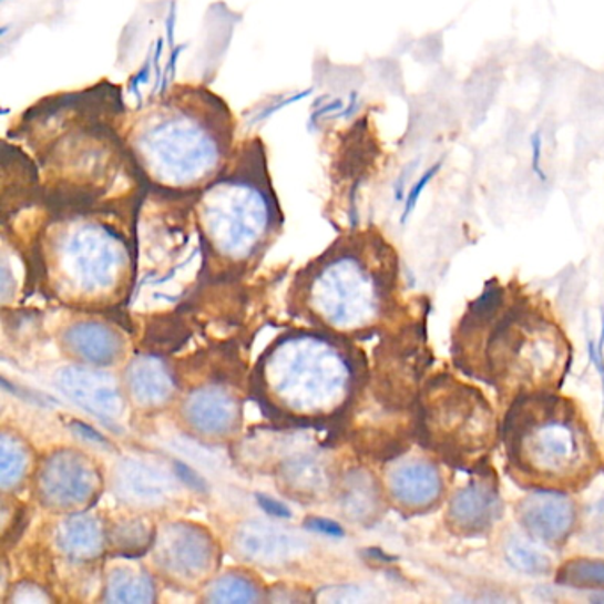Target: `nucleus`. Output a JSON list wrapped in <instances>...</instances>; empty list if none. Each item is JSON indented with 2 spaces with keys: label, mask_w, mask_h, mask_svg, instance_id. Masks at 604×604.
<instances>
[{
  "label": "nucleus",
  "mask_w": 604,
  "mask_h": 604,
  "mask_svg": "<svg viewBox=\"0 0 604 604\" xmlns=\"http://www.w3.org/2000/svg\"><path fill=\"white\" fill-rule=\"evenodd\" d=\"M177 472L182 473L183 481H186V484L192 485V488H197V490H204V482L201 481L199 477L195 475L192 472L191 468L183 467V464H176Z\"/></svg>",
  "instance_id": "16"
},
{
  "label": "nucleus",
  "mask_w": 604,
  "mask_h": 604,
  "mask_svg": "<svg viewBox=\"0 0 604 604\" xmlns=\"http://www.w3.org/2000/svg\"><path fill=\"white\" fill-rule=\"evenodd\" d=\"M432 392L426 423L438 450L459 459L484 450L493 437V413L477 390L441 380Z\"/></svg>",
  "instance_id": "4"
},
{
  "label": "nucleus",
  "mask_w": 604,
  "mask_h": 604,
  "mask_svg": "<svg viewBox=\"0 0 604 604\" xmlns=\"http://www.w3.org/2000/svg\"><path fill=\"white\" fill-rule=\"evenodd\" d=\"M559 582L573 587H604V562H571L559 574Z\"/></svg>",
  "instance_id": "10"
},
{
  "label": "nucleus",
  "mask_w": 604,
  "mask_h": 604,
  "mask_svg": "<svg viewBox=\"0 0 604 604\" xmlns=\"http://www.w3.org/2000/svg\"><path fill=\"white\" fill-rule=\"evenodd\" d=\"M505 434L512 463L530 479L570 482L582 479L591 464L587 432L559 399L520 408L516 420H508Z\"/></svg>",
  "instance_id": "3"
},
{
  "label": "nucleus",
  "mask_w": 604,
  "mask_h": 604,
  "mask_svg": "<svg viewBox=\"0 0 604 604\" xmlns=\"http://www.w3.org/2000/svg\"><path fill=\"white\" fill-rule=\"evenodd\" d=\"M236 126L212 89L176 84L126 112L121 137L147 191L194 197L233 158Z\"/></svg>",
  "instance_id": "2"
},
{
  "label": "nucleus",
  "mask_w": 604,
  "mask_h": 604,
  "mask_svg": "<svg viewBox=\"0 0 604 604\" xmlns=\"http://www.w3.org/2000/svg\"><path fill=\"white\" fill-rule=\"evenodd\" d=\"M257 502H259L260 509H265L269 516L280 518V520H289L291 518V511L284 505L283 502L272 499V496H265V494H257Z\"/></svg>",
  "instance_id": "14"
},
{
  "label": "nucleus",
  "mask_w": 604,
  "mask_h": 604,
  "mask_svg": "<svg viewBox=\"0 0 604 604\" xmlns=\"http://www.w3.org/2000/svg\"><path fill=\"white\" fill-rule=\"evenodd\" d=\"M443 164H446V158L438 160L437 164L432 165V167H429L428 171H426V174L420 177L419 183H417V185L411 188L410 195H408V201H406V209L405 215H402V222H406V218H408V216H410V213L413 212L414 206H417V203H419L420 195H422L423 188L429 185V182H431L432 177L437 176V174L440 173Z\"/></svg>",
  "instance_id": "11"
},
{
  "label": "nucleus",
  "mask_w": 604,
  "mask_h": 604,
  "mask_svg": "<svg viewBox=\"0 0 604 604\" xmlns=\"http://www.w3.org/2000/svg\"><path fill=\"white\" fill-rule=\"evenodd\" d=\"M505 556L514 570L525 574H544L550 571V559L538 547L521 541L511 539L505 546Z\"/></svg>",
  "instance_id": "9"
},
{
  "label": "nucleus",
  "mask_w": 604,
  "mask_h": 604,
  "mask_svg": "<svg viewBox=\"0 0 604 604\" xmlns=\"http://www.w3.org/2000/svg\"><path fill=\"white\" fill-rule=\"evenodd\" d=\"M530 150H532V171L541 182L546 183V174L543 168V132L535 130L530 137Z\"/></svg>",
  "instance_id": "12"
},
{
  "label": "nucleus",
  "mask_w": 604,
  "mask_h": 604,
  "mask_svg": "<svg viewBox=\"0 0 604 604\" xmlns=\"http://www.w3.org/2000/svg\"><path fill=\"white\" fill-rule=\"evenodd\" d=\"M588 357H591L592 364L597 367V371L601 375V381H603V414L601 419L604 422V355L597 349L596 342H588Z\"/></svg>",
  "instance_id": "15"
},
{
  "label": "nucleus",
  "mask_w": 604,
  "mask_h": 604,
  "mask_svg": "<svg viewBox=\"0 0 604 604\" xmlns=\"http://www.w3.org/2000/svg\"><path fill=\"white\" fill-rule=\"evenodd\" d=\"M396 499L410 508H428L437 502L443 490L440 473L429 463H410L392 473Z\"/></svg>",
  "instance_id": "8"
},
{
  "label": "nucleus",
  "mask_w": 604,
  "mask_h": 604,
  "mask_svg": "<svg viewBox=\"0 0 604 604\" xmlns=\"http://www.w3.org/2000/svg\"><path fill=\"white\" fill-rule=\"evenodd\" d=\"M307 529L319 532V534L331 535V538H342L345 535V529L331 520H323V518H310L307 520Z\"/></svg>",
  "instance_id": "13"
},
{
  "label": "nucleus",
  "mask_w": 604,
  "mask_h": 604,
  "mask_svg": "<svg viewBox=\"0 0 604 604\" xmlns=\"http://www.w3.org/2000/svg\"><path fill=\"white\" fill-rule=\"evenodd\" d=\"M520 518L530 534L546 543H561L573 532L576 512L565 494L534 491L521 502Z\"/></svg>",
  "instance_id": "6"
},
{
  "label": "nucleus",
  "mask_w": 604,
  "mask_h": 604,
  "mask_svg": "<svg viewBox=\"0 0 604 604\" xmlns=\"http://www.w3.org/2000/svg\"><path fill=\"white\" fill-rule=\"evenodd\" d=\"M499 494L485 482H472L450 502L447 520L461 532H479L499 514Z\"/></svg>",
  "instance_id": "7"
},
{
  "label": "nucleus",
  "mask_w": 604,
  "mask_h": 604,
  "mask_svg": "<svg viewBox=\"0 0 604 604\" xmlns=\"http://www.w3.org/2000/svg\"><path fill=\"white\" fill-rule=\"evenodd\" d=\"M490 375L496 380L520 378L521 381H543L562 362V342L546 323L526 321L523 316L509 314L505 321L491 331Z\"/></svg>",
  "instance_id": "5"
},
{
  "label": "nucleus",
  "mask_w": 604,
  "mask_h": 604,
  "mask_svg": "<svg viewBox=\"0 0 604 604\" xmlns=\"http://www.w3.org/2000/svg\"><path fill=\"white\" fill-rule=\"evenodd\" d=\"M120 85L41 98L2 141V197L22 206L91 207L147 194L121 137Z\"/></svg>",
  "instance_id": "1"
}]
</instances>
